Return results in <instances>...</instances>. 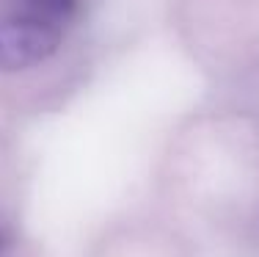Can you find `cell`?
I'll use <instances>...</instances> for the list:
<instances>
[{
  "label": "cell",
  "mask_w": 259,
  "mask_h": 257,
  "mask_svg": "<svg viewBox=\"0 0 259 257\" xmlns=\"http://www.w3.org/2000/svg\"><path fill=\"white\" fill-rule=\"evenodd\" d=\"M64 42L61 22L36 11H17L0 20V72H22L58 53Z\"/></svg>",
  "instance_id": "6da1fadb"
},
{
  "label": "cell",
  "mask_w": 259,
  "mask_h": 257,
  "mask_svg": "<svg viewBox=\"0 0 259 257\" xmlns=\"http://www.w3.org/2000/svg\"><path fill=\"white\" fill-rule=\"evenodd\" d=\"M28 11H36V14H45L55 22H69L75 20L83 9V0H25Z\"/></svg>",
  "instance_id": "7a4b0ae2"
},
{
  "label": "cell",
  "mask_w": 259,
  "mask_h": 257,
  "mask_svg": "<svg viewBox=\"0 0 259 257\" xmlns=\"http://www.w3.org/2000/svg\"><path fill=\"white\" fill-rule=\"evenodd\" d=\"M3 241H6V238H3V232H0V249H3Z\"/></svg>",
  "instance_id": "3957f363"
}]
</instances>
